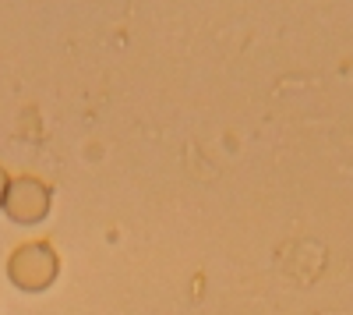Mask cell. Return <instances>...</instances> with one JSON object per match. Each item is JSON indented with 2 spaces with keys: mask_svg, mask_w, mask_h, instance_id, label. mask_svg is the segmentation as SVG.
<instances>
[{
  "mask_svg": "<svg viewBox=\"0 0 353 315\" xmlns=\"http://www.w3.org/2000/svg\"><path fill=\"white\" fill-rule=\"evenodd\" d=\"M57 273H61V259H57L53 245H46V241H25L8 259V280L28 294L46 291L57 280Z\"/></svg>",
  "mask_w": 353,
  "mask_h": 315,
  "instance_id": "1",
  "label": "cell"
},
{
  "mask_svg": "<svg viewBox=\"0 0 353 315\" xmlns=\"http://www.w3.org/2000/svg\"><path fill=\"white\" fill-rule=\"evenodd\" d=\"M4 213L14 223H21V227H32V223L46 220V213H50V188L39 178H11L8 198H4Z\"/></svg>",
  "mask_w": 353,
  "mask_h": 315,
  "instance_id": "2",
  "label": "cell"
},
{
  "mask_svg": "<svg viewBox=\"0 0 353 315\" xmlns=\"http://www.w3.org/2000/svg\"><path fill=\"white\" fill-rule=\"evenodd\" d=\"M8 184H11V178H8V170L0 166V209H4V198H8Z\"/></svg>",
  "mask_w": 353,
  "mask_h": 315,
  "instance_id": "3",
  "label": "cell"
}]
</instances>
